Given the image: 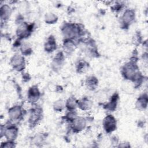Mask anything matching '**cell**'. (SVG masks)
I'll use <instances>...</instances> for the list:
<instances>
[{
  "label": "cell",
  "mask_w": 148,
  "mask_h": 148,
  "mask_svg": "<svg viewBox=\"0 0 148 148\" xmlns=\"http://www.w3.org/2000/svg\"><path fill=\"white\" fill-rule=\"evenodd\" d=\"M75 122L73 124V127L76 130H82L84 128L85 125V121L83 119H75Z\"/></svg>",
  "instance_id": "obj_6"
},
{
  "label": "cell",
  "mask_w": 148,
  "mask_h": 148,
  "mask_svg": "<svg viewBox=\"0 0 148 148\" xmlns=\"http://www.w3.org/2000/svg\"><path fill=\"white\" fill-rule=\"evenodd\" d=\"M10 14V9L7 6H5L1 8V17L2 18L4 16L5 19L8 18Z\"/></svg>",
  "instance_id": "obj_9"
},
{
  "label": "cell",
  "mask_w": 148,
  "mask_h": 148,
  "mask_svg": "<svg viewBox=\"0 0 148 148\" xmlns=\"http://www.w3.org/2000/svg\"><path fill=\"white\" fill-rule=\"evenodd\" d=\"M64 105H63V103L61 101H57V102H56V109H61L63 107Z\"/></svg>",
  "instance_id": "obj_13"
},
{
  "label": "cell",
  "mask_w": 148,
  "mask_h": 148,
  "mask_svg": "<svg viewBox=\"0 0 148 148\" xmlns=\"http://www.w3.org/2000/svg\"><path fill=\"white\" fill-rule=\"evenodd\" d=\"M39 97V92L38 89L36 88H32V90L29 91V98L32 101H35L38 100Z\"/></svg>",
  "instance_id": "obj_8"
},
{
  "label": "cell",
  "mask_w": 148,
  "mask_h": 148,
  "mask_svg": "<svg viewBox=\"0 0 148 148\" xmlns=\"http://www.w3.org/2000/svg\"><path fill=\"white\" fill-rule=\"evenodd\" d=\"M104 126L107 131H112L116 127V122L114 118L112 116H108L104 121Z\"/></svg>",
  "instance_id": "obj_2"
},
{
  "label": "cell",
  "mask_w": 148,
  "mask_h": 148,
  "mask_svg": "<svg viewBox=\"0 0 148 148\" xmlns=\"http://www.w3.org/2000/svg\"><path fill=\"white\" fill-rule=\"evenodd\" d=\"M68 106L71 109L72 108H74L75 106H76V102L75 101L74 99H71L68 101V104H67Z\"/></svg>",
  "instance_id": "obj_12"
},
{
  "label": "cell",
  "mask_w": 148,
  "mask_h": 148,
  "mask_svg": "<svg viewBox=\"0 0 148 148\" xmlns=\"http://www.w3.org/2000/svg\"><path fill=\"white\" fill-rule=\"evenodd\" d=\"M21 114V110L19 107H14L12 108L9 112L10 117L13 120H16L18 119Z\"/></svg>",
  "instance_id": "obj_3"
},
{
  "label": "cell",
  "mask_w": 148,
  "mask_h": 148,
  "mask_svg": "<svg viewBox=\"0 0 148 148\" xmlns=\"http://www.w3.org/2000/svg\"><path fill=\"white\" fill-rule=\"evenodd\" d=\"M135 17V13H134V12H132V10H127L123 17V19L124 23H126V24L127 23H131Z\"/></svg>",
  "instance_id": "obj_4"
},
{
  "label": "cell",
  "mask_w": 148,
  "mask_h": 148,
  "mask_svg": "<svg viewBox=\"0 0 148 148\" xmlns=\"http://www.w3.org/2000/svg\"><path fill=\"white\" fill-rule=\"evenodd\" d=\"M77 29L76 27L72 25H66L65 28H64V34L68 38H73L77 34Z\"/></svg>",
  "instance_id": "obj_1"
},
{
  "label": "cell",
  "mask_w": 148,
  "mask_h": 148,
  "mask_svg": "<svg viewBox=\"0 0 148 148\" xmlns=\"http://www.w3.org/2000/svg\"><path fill=\"white\" fill-rule=\"evenodd\" d=\"M147 98H140L139 101H138V107L140 108H146V105H147Z\"/></svg>",
  "instance_id": "obj_11"
},
{
  "label": "cell",
  "mask_w": 148,
  "mask_h": 148,
  "mask_svg": "<svg viewBox=\"0 0 148 148\" xmlns=\"http://www.w3.org/2000/svg\"><path fill=\"white\" fill-rule=\"evenodd\" d=\"M46 50H49V51H52L55 49V43L54 41L53 40H50L47 42V44L46 45Z\"/></svg>",
  "instance_id": "obj_10"
},
{
  "label": "cell",
  "mask_w": 148,
  "mask_h": 148,
  "mask_svg": "<svg viewBox=\"0 0 148 148\" xmlns=\"http://www.w3.org/2000/svg\"><path fill=\"white\" fill-rule=\"evenodd\" d=\"M12 62L13 66H18L19 65L20 66H21L23 64V58L19 55L15 56L14 57H13Z\"/></svg>",
  "instance_id": "obj_7"
},
{
  "label": "cell",
  "mask_w": 148,
  "mask_h": 148,
  "mask_svg": "<svg viewBox=\"0 0 148 148\" xmlns=\"http://www.w3.org/2000/svg\"><path fill=\"white\" fill-rule=\"evenodd\" d=\"M6 137L9 139H14L17 135V129L14 127H10L6 131Z\"/></svg>",
  "instance_id": "obj_5"
}]
</instances>
